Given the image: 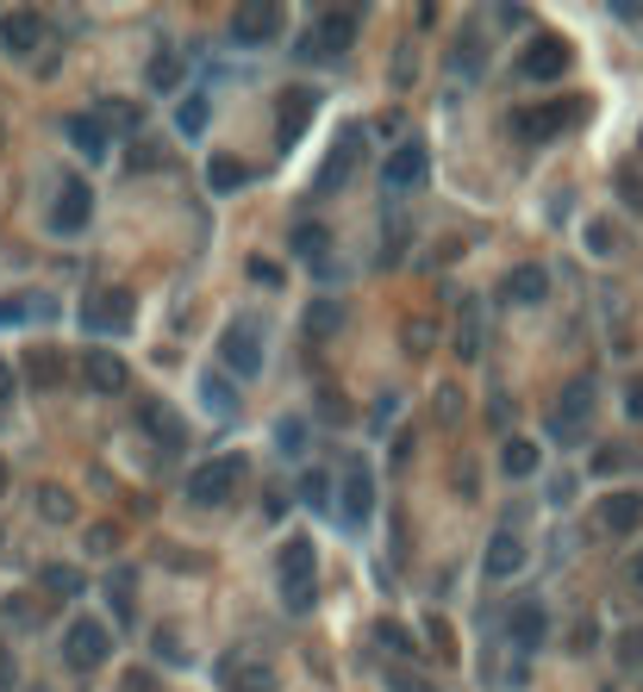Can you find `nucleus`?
I'll list each match as a JSON object with an SVG mask.
<instances>
[{
    "mask_svg": "<svg viewBox=\"0 0 643 692\" xmlns=\"http://www.w3.org/2000/svg\"><path fill=\"white\" fill-rule=\"evenodd\" d=\"M356 156H363V132H344L337 137V150L319 163V175H312V193H344V181H351V169H356Z\"/></svg>",
    "mask_w": 643,
    "mask_h": 692,
    "instance_id": "9d476101",
    "label": "nucleus"
},
{
    "mask_svg": "<svg viewBox=\"0 0 643 692\" xmlns=\"http://www.w3.org/2000/svg\"><path fill=\"white\" fill-rule=\"evenodd\" d=\"M631 587H638V593H643V556L631 561Z\"/></svg>",
    "mask_w": 643,
    "mask_h": 692,
    "instance_id": "e2e57ef3",
    "label": "nucleus"
},
{
    "mask_svg": "<svg viewBox=\"0 0 643 692\" xmlns=\"http://www.w3.org/2000/svg\"><path fill=\"white\" fill-rule=\"evenodd\" d=\"M20 687V661H13V649H7V636H0V692Z\"/></svg>",
    "mask_w": 643,
    "mask_h": 692,
    "instance_id": "8fccbe9b",
    "label": "nucleus"
},
{
    "mask_svg": "<svg viewBox=\"0 0 643 692\" xmlns=\"http://www.w3.org/2000/svg\"><path fill=\"white\" fill-rule=\"evenodd\" d=\"M600 524L612 531V537H631L643 524V493H612V500L600 505Z\"/></svg>",
    "mask_w": 643,
    "mask_h": 692,
    "instance_id": "5701e85b",
    "label": "nucleus"
},
{
    "mask_svg": "<svg viewBox=\"0 0 643 692\" xmlns=\"http://www.w3.org/2000/svg\"><path fill=\"white\" fill-rule=\"evenodd\" d=\"M456 412H463V405H456V387H437V418L456 424Z\"/></svg>",
    "mask_w": 643,
    "mask_h": 692,
    "instance_id": "864d4df0",
    "label": "nucleus"
},
{
    "mask_svg": "<svg viewBox=\"0 0 643 692\" xmlns=\"http://www.w3.org/2000/svg\"><path fill=\"white\" fill-rule=\"evenodd\" d=\"M38 587L51 599H76L88 580H81V568H69V561H44V568H38Z\"/></svg>",
    "mask_w": 643,
    "mask_h": 692,
    "instance_id": "393cba45",
    "label": "nucleus"
},
{
    "mask_svg": "<svg viewBox=\"0 0 643 692\" xmlns=\"http://www.w3.org/2000/svg\"><path fill=\"white\" fill-rule=\"evenodd\" d=\"M44 38H51V20H44L38 7H13V13H0V51H7V57H32Z\"/></svg>",
    "mask_w": 643,
    "mask_h": 692,
    "instance_id": "0eeeda50",
    "label": "nucleus"
},
{
    "mask_svg": "<svg viewBox=\"0 0 643 692\" xmlns=\"http://www.w3.org/2000/svg\"><path fill=\"white\" fill-rule=\"evenodd\" d=\"M519 69H525L531 81H563V69H568V44H563V38H550V32H537V38L525 44Z\"/></svg>",
    "mask_w": 643,
    "mask_h": 692,
    "instance_id": "ddd939ff",
    "label": "nucleus"
},
{
    "mask_svg": "<svg viewBox=\"0 0 643 692\" xmlns=\"http://www.w3.org/2000/svg\"><path fill=\"white\" fill-rule=\"evenodd\" d=\"M156 163H163V150H156L151 137H137L132 150H125V169H156Z\"/></svg>",
    "mask_w": 643,
    "mask_h": 692,
    "instance_id": "a18cd8bd",
    "label": "nucleus"
},
{
    "mask_svg": "<svg viewBox=\"0 0 643 692\" xmlns=\"http://www.w3.org/2000/svg\"><path fill=\"white\" fill-rule=\"evenodd\" d=\"M88 549H95V556H113L119 549V524H95V531H88Z\"/></svg>",
    "mask_w": 643,
    "mask_h": 692,
    "instance_id": "de8ad7c7",
    "label": "nucleus"
},
{
    "mask_svg": "<svg viewBox=\"0 0 643 692\" xmlns=\"http://www.w3.org/2000/svg\"><path fill=\"white\" fill-rule=\"evenodd\" d=\"M319 418H325V424H351V400L325 387V393H319Z\"/></svg>",
    "mask_w": 643,
    "mask_h": 692,
    "instance_id": "37998d69",
    "label": "nucleus"
},
{
    "mask_svg": "<svg viewBox=\"0 0 643 692\" xmlns=\"http://www.w3.org/2000/svg\"><path fill=\"white\" fill-rule=\"evenodd\" d=\"M624 412H631V418H643V381H631V393H624Z\"/></svg>",
    "mask_w": 643,
    "mask_h": 692,
    "instance_id": "052dcab7",
    "label": "nucleus"
},
{
    "mask_svg": "<svg viewBox=\"0 0 643 692\" xmlns=\"http://www.w3.org/2000/svg\"><path fill=\"white\" fill-rule=\"evenodd\" d=\"M25 306H13V300H0V325H7V319H20Z\"/></svg>",
    "mask_w": 643,
    "mask_h": 692,
    "instance_id": "680f3d73",
    "label": "nucleus"
},
{
    "mask_svg": "<svg viewBox=\"0 0 643 692\" xmlns=\"http://www.w3.org/2000/svg\"><path fill=\"white\" fill-rule=\"evenodd\" d=\"M63 132H69V144H76L88 163H100V156H107V137H113L100 113H69V119H63Z\"/></svg>",
    "mask_w": 643,
    "mask_h": 692,
    "instance_id": "a211bd4d",
    "label": "nucleus"
},
{
    "mask_svg": "<svg viewBox=\"0 0 643 692\" xmlns=\"http://www.w3.org/2000/svg\"><path fill=\"white\" fill-rule=\"evenodd\" d=\"M425 175H431V150L419 144V137H407V144L381 163V188L388 193H412V188H425Z\"/></svg>",
    "mask_w": 643,
    "mask_h": 692,
    "instance_id": "6e6552de",
    "label": "nucleus"
},
{
    "mask_svg": "<svg viewBox=\"0 0 643 692\" xmlns=\"http://www.w3.org/2000/svg\"><path fill=\"white\" fill-rule=\"evenodd\" d=\"M275 574H281V605H288V612H312V599H319V556H312V537L281 543Z\"/></svg>",
    "mask_w": 643,
    "mask_h": 692,
    "instance_id": "f257e3e1",
    "label": "nucleus"
},
{
    "mask_svg": "<svg viewBox=\"0 0 643 692\" xmlns=\"http://www.w3.org/2000/svg\"><path fill=\"white\" fill-rule=\"evenodd\" d=\"M619 661H624V668H638V661H643V624L619 636Z\"/></svg>",
    "mask_w": 643,
    "mask_h": 692,
    "instance_id": "09e8293b",
    "label": "nucleus"
},
{
    "mask_svg": "<svg viewBox=\"0 0 643 692\" xmlns=\"http://www.w3.org/2000/svg\"><path fill=\"white\" fill-rule=\"evenodd\" d=\"M300 500H307L312 512H325V505H332V475H325V468H312V475H300Z\"/></svg>",
    "mask_w": 643,
    "mask_h": 692,
    "instance_id": "72a5a7b5",
    "label": "nucleus"
},
{
    "mask_svg": "<svg viewBox=\"0 0 643 692\" xmlns=\"http://www.w3.org/2000/svg\"><path fill=\"white\" fill-rule=\"evenodd\" d=\"M219 362L232 368L237 381L263 375V337H256V319H232V325L219 331Z\"/></svg>",
    "mask_w": 643,
    "mask_h": 692,
    "instance_id": "20e7f679",
    "label": "nucleus"
},
{
    "mask_svg": "<svg viewBox=\"0 0 643 692\" xmlns=\"http://www.w3.org/2000/svg\"><path fill=\"white\" fill-rule=\"evenodd\" d=\"M275 32H281V7L275 0H244L232 13V38L237 44H269Z\"/></svg>",
    "mask_w": 643,
    "mask_h": 692,
    "instance_id": "f8f14e48",
    "label": "nucleus"
},
{
    "mask_svg": "<svg viewBox=\"0 0 643 692\" xmlns=\"http://www.w3.org/2000/svg\"><path fill=\"white\" fill-rule=\"evenodd\" d=\"M176 125H181V132H188V137H200V132H207V100H181V107H176Z\"/></svg>",
    "mask_w": 643,
    "mask_h": 692,
    "instance_id": "ea45409f",
    "label": "nucleus"
},
{
    "mask_svg": "<svg viewBox=\"0 0 643 692\" xmlns=\"http://www.w3.org/2000/svg\"><path fill=\"white\" fill-rule=\"evenodd\" d=\"M500 288H507V300H512V306H537V300L550 293V275L537 269V263H519V269H512L507 281H500Z\"/></svg>",
    "mask_w": 643,
    "mask_h": 692,
    "instance_id": "4be33fe9",
    "label": "nucleus"
},
{
    "mask_svg": "<svg viewBox=\"0 0 643 692\" xmlns=\"http://www.w3.org/2000/svg\"><path fill=\"white\" fill-rule=\"evenodd\" d=\"M568 649H575V655H587V649H594V617H581V624H575V636H568Z\"/></svg>",
    "mask_w": 643,
    "mask_h": 692,
    "instance_id": "5fc2aeb1",
    "label": "nucleus"
},
{
    "mask_svg": "<svg viewBox=\"0 0 643 692\" xmlns=\"http://www.w3.org/2000/svg\"><path fill=\"white\" fill-rule=\"evenodd\" d=\"M594 381L587 375H575V381L563 387V400H556V412H550V437H563V443H581L587 418H594Z\"/></svg>",
    "mask_w": 643,
    "mask_h": 692,
    "instance_id": "39448f33",
    "label": "nucleus"
},
{
    "mask_svg": "<svg viewBox=\"0 0 643 692\" xmlns=\"http://www.w3.org/2000/svg\"><path fill=\"white\" fill-rule=\"evenodd\" d=\"M137 424H144V431H151L163 449H181V443H188V424H181L163 400H144V405H137Z\"/></svg>",
    "mask_w": 643,
    "mask_h": 692,
    "instance_id": "6ab92c4d",
    "label": "nucleus"
},
{
    "mask_svg": "<svg viewBox=\"0 0 643 692\" xmlns=\"http://www.w3.org/2000/svg\"><path fill=\"white\" fill-rule=\"evenodd\" d=\"M431 337H437V325H431V319H407V325H400V344H407V356H425Z\"/></svg>",
    "mask_w": 643,
    "mask_h": 692,
    "instance_id": "4c0bfd02",
    "label": "nucleus"
},
{
    "mask_svg": "<svg viewBox=\"0 0 643 692\" xmlns=\"http://www.w3.org/2000/svg\"><path fill=\"white\" fill-rule=\"evenodd\" d=\"M244 481V456H219V461H200L195 475H188V505H225Z\"/></svg>",
    "mask_w": 643,
    "mask_h": 692,
    "instance_id": "7ed1b4c3",
    "label": "nucleus"
},
{
    "mask_svg": "<svg viewBox=\"0 0 643 692\" xmlns=\"http://www.w3.org/2000/svg\"><path fill=\"white\" fill-rule=\"evenodd\" d=\"M251 281H263V288H275V281H281V263H263V256H251Z\"/></svg>",
    "mask_w": 643,
    "mask_h": 692,
    "instance_id": "603ef678",
    "label": "nucleus"
},
{
    "mask_svg": "<svg viewBox=\"0 0 643 692\" xmlns=\"http://www.w3.org/2000/svg\"><path fill=\"white\" fill-rule=\"evenodd\" d=\"M587 250H594V256H612V250H619V231H612V219H594V225H587Z\"/></svg>",
    "mask_w": 643,
    "mask_h": 692,
    "instance_id": "a19ab883",
    "label": "nucleus"
},
{
    "mask_svg": "<svg viewBox=\"0 0 643 692\" xmlns=\"http://www.w3.org/2000/svg\"><path fill=\"white\" fill-rule=\"evenodd\" d=\"M619 200H624V207H631V212H643V175L631 169V163H624V169H619Z\"/></svg>",
    "mask_w": 643,
    "mask_h": 692,
    "instance_id": "79ce46f5",
    "label": "nucleus"
},
{
    "mask_svg": "<svg viewBox=\"0 0 643 692\" xmlns=\"http://www.w3.org/2000/svg\"><path fill=\"white\" fill-rule=\"evenodd\" d=\"M412 76V44H400V51H393V81H407Z\"/></svg>",
    "mask_w": 643,
    "mask_h": 692,
    "instance_id": "4d7b16f0",
    "label": "nucleus"
},
{
    "mask_svg": "<svg viewBox=\"0 0 643 692\" xmlns=\"http://www.w3.org/2000/svg\"><path fill=\"white\" fill-rule=\"evenodd\" d=\"M388 687H393V692H437L425 673H412V668H393V673H388Z\"/></svg>",
    "mask_w": 643,
    "mask_h": 692,
    "instance_id": "49530a36",
    "label": "nucleus"
},
{
    "mask_svg": "<svg viewBox=\"0 0 643 692\" xmlns=\"http://www.w3.org/2000/svg\"><path fill=\"white\" fill-rule=\"evenodd\" d=\"M20 375H25V381H32V387H57L63 381V356H57V349H25V362H20Z\"/></svg>",
    "mask_w": 643,
    "mask_h": 692,
    "instance_id": "a878e982",
    "label": "nucleus"
},
{
    "mask_svg": "<svg viewBox=\"0 0 643 692\" xmlns=\"http://www.w3.org/2000/svg\"><path fill=\"white\" fill-rule=\"evenodd\" d=\"M7 400H13V368L0 362V418H7Z\"/></svg>",
    "mask_w": 643,
    "mask_h": 692,
    "instance_id": "bf43d9fd",
    "label": "nucleus"
},
{
    "mask_svg": "<svg viewBox=\"0 0 643 692\" xmlns=\"http://www.w3.org/2000/svg\"><path fill=\"white\" fill-rule=\"evenodd\" d=\"M119 692H163V687H156V680H151V673H144V668H132V673H125V687H119Z\"/></svg>",
    "mask_w": 643,
    "mask_h": 692,
    "instance_id": "6e6d98bb",
    "label": "nucleus"
},
{
    "mask_svg": "<svg viewBox=\"0 0 643 692\" xmlns=\"http://www.w3.org/2000/svg\"><path fill=\"white\" fill-rule=\"evenodd\" d=\"M88 219H95V188H88L81 175H69L63 193H57V207H51V225L57 231H81Z\"/></svg>",
    "mask_w": 643,
    "mask_h": 692,
    "instance_id": "2eb2a0df",
    "label": "nucleus"
},
{
    "mask_svg": "<svg viewBox=\"0 0 643 692\" xmlns=\"http://www.w3.org/2000/svg\"><path fill=\"white\" fill-rule=\"evenodd\" d=\"M107 599H113L119 624H132V574H125V568H119V574L107 580Z\"/></svg>",
    "mask_w": 643,
    "mask_h": 692,
    "instance_id": "58836bf2",
    "label": "nucleus"
},
{
    "mask_svg": "<svg viewBox=\"0 0 643 692\" xmlns=\"http://www.w3.org/2000/svg\"><path fill=\"white\" fill-rule=\"evenodd\" d=\"M319 113V88H281V107H275V137L281 144H300V132Z\"/></svg>",
    "mask_w": 643,
    "mask_h": 692,
    "instance_id": "1a4fd4ad",
    "label": "nucleus"
},
{
    "mask_svg": "<svg viewBox=\"0 0 643 692\" xmlns=\"http://www.w3.org/2000/svg\"><path fill=\"white\" fill-rule=\"evenodd\" d=\"M144 76H151V88H156V94H169V88L181 81V57H176V51H156Z\"/></svg>",
    "mask_w": 643,
    "mask_h": 692,
    "instance_id": "c756f323",
    "label": "nucleus"
},
{
    "mask_svg": "<svg viewBox=\"0 0 643 692\" xmlns=\"http://www.w3.org/2000/svg\"><path fill=\"white\" fill-rule=\"evenodd\" d=\"M288 250L307 256V263H325V250H332V231H325V225H293L288 231Z\"/></svg>",
    "mask_w": 643,
    "mask_h": 692,
    "instance_id": "bb28decb",
    "label": "nucleus"
},
{
    "mask_svg": "<svg viewBox=\"0 0 643 692\" xmlns=\"http://www.w3.org/2000/svg\"><path fill=\"white\" fill-rule=\"evenodd\" d=\"M81 319H88V331H125V325H132V293H125V288H113V293H95Z\"/></svg>",
    "mask_w": 643,
    "mask_h": 692,
    "instance_id": "f3484780",
    "label": "nucleus"
},
{
    "mask_svg": "<svg viewBox=\"0 0 643 692\" xmlns=\"http://www.w3.org/2000/svg\"><path fill=\"white\" fill-rule=\"evenodd\" d=\"M275 443H281L288 456H300V449H307V424H300V418H281V424H275Z\"/></svg>",
    "mask_w": 643,
    "mask_h": 692,
    "instance_id": "c03bdc74",
    "label": "nucleus"
},
{
    "mask_svg": "<svg viewBox=\"0 0 643 692\" xmlns=\"http://www.w3.org/2000/svg\"><path fill=\"white\" fill-rule=\"evenodd\" d=\"M0 617H7V624H20V630H38V624H44V605H38V599H7V605H0Z\"/></svg>",
    "mask_w": 643,
    "mask_h": 692,
    "instance_id": "f704fd0d",
    "label": "nucleus"
},
{
    "mask_svg": "<svg viewBox=\"0 0 643 692\" xmlns=\"http://www.w3.org/2000/svg\"><path fill=\"white\" fill-rule=\"evenodd\" d=\"M332 331H344V306H337V300H312L307 306V337H332Z\"/></svg>",
    "mask_w": 643,
    "mask_h": 692,
    "instance_id": "c85d7f7f",
    "label": "nucleus"
},
{
    "mask_svg": "<svg viewBox=\"0 0 643 692\" xmlns=\"http://www.w3.org/2000/svg\"><path fill=\"white\" fill-rule=\"evenodd\" d=\"M225 680H232L225 692H275V673L269 668H232V661H225Z\"/></svg>",
    "mask_w": 643,
    "mask_h": 692,
    "instance_id": "7c9ffc66",
    "label": "nucleus"
},
{
    "mask_svg": "<svg viewBox=\"0 0 643 692\" xmlns=\"http://www.w3.org/2000/svg\"><path fill=\"white\" fill-rule=\"evenodd\" d=\"M507 636H512V649L531 655V649H544V636H550V612L537 605V599H519L507 617Z\"/></svg>",
    "mask_w": 643,
    "mask_h": 692,
    "instance_id": "4468645a",
    "label": "nucleus"
},
{
    "mask_svg": "<svg viewBox=\"0 0 643 692\" xmlns=\"http://www.w3.org/2000/svg\"><path fill=\"white\" fill-rule=\"evenodd\" d=\"M375 512V475L369 461H344V518L363 524Z\"/></svg>",
    "mask_w": 643,
    "mask_h": 692,
    "instance_id": "dca6fc26",
    "label": "nucleus"
},
{
    "mask_svg": "<svg viewBox=\"0 0 643 692\" xmlns=\"http://www.w3.org/2000/svg\"><path fill=\"white\" fill-rule=\"evenodd\" d=\"M207 405H219V418H232L237 412V400L225 393V381H213V375H207Z\"/></svg>",
    "mask_w": 643,
    "mask_h": 692,
    "instance_id": "3c124183",
    "label": "nucleus"
},
{
    "mask_svg": "<svg viewBox=\"0 0 643 692\" xmlns=\"http://www.w3.org/2000/svg\"><path fill=\"white\" fill-rule=\"evenodd\" d=\"M481 51H488V44L468 32V44H456V51H450V69H456L463 81H475V76H481Z\"/></svg>",
    "mask_w": 643,
    "mask_h": 692,
    "instance_id": "2f4dec72",
    "label": "nucleus"
},
{
    "mask_svg": "<svg viewBox=\"0 0 643 692\" xmlns=\"http://www.w3.org/2000/svg\"><path fill=\"white\" fill-rule=\"evenodd\" d=\"M81 381L95 387V393H119L125 387V362H119L113 349H88L81 356Z\"/></svg>",
    "mask_w": 643,
    "mask_h": 692,
    "instance_id": "aec40b11",
    "label": "nucleus"
},
{
    "mask_svg": "<svg viewBox=\"0 0 643 692\" xmlns=\"http://www.w3.org/2000/svg\"><path fill=\"white\" fill-rule=\"evenodd\" d=\"M500 468H507V481H525V475H537V443L512 437L507 449H500Z\"/></svg>",
    "mask_w": 643,
    "mask_h": 692,
    "instance_id": "cd10ccee",
    "label": "nucleus"
},
{
    "mask_svg": "<svg viewBox=\"0 0 643 692\" xmlns=\"http://www.w3.org/2000/svg\"><path fill=\"white\" fill-rule=\"evenodd\" d=\"M363 32V13L356 7H319L312 13V38L300 44V57H344Z\"/></svg>",
    "mask_w": 643,
    "mask_h": 692,
    "instance_id": "f03ea898",
    "label": "nucleus"
},
{
    "mask_svg": "<svg viewBox=\"0 0 643 692\" xmlns=\"http://www.w3.org/2000/svg\"><path fill=\"white\" fill-rule=\"evenodd\" d=\"M244 181H251V163H237V156H207V188L213 193H237L244 188Z\"/></svg>",
    "mask_w": 643,
    "mask_h": 692,
    "instance_id": "b1692460",
    "label": "nucleus"
},
{
    "mask_svg": "<svg viewBox=\"0 0 643 692\" xmlns=\"http://www.w3.org/2000/svg\"><path fill=\"white\" fill-rule=\"evenodd\" d=\"M587 107H519L512 113V137H525V144H544L568 125V119H581Z\"/></svg>",
    "mask_w": 643,
    "mask_h": 692,
    "instance_id": "9b49d317",
    "label": "nucleus"
},
{
    "mask_svg": "<svg viewBox=\"0 0 643 692\" xmlns=\"http://www.w3.org/2000/svg\"><path fill=\"white\" fill-rule=\"evenodd\" d=\"M375 643H381L388 655H412V630H407V624H393V617L375 624Z\"/></svg>",
    "mask_w": 643,
    "mask_h": 692,
    "instance_id": "e433bc0d",
    "label": "nucleus"
},
{
    "mask_svg": "<svg viewBox=\"0 0 643 692\" xmlns=\"http://www.w3.org/2000/svg\"><path fill=\"white\" fill-rule=\"evenodd\" d=\"M38 512L51 524H69V518H76V500H69L63 487H38Z\"/></svg>",
    "mask_w": 643,
    "mask_h": 692,
    "instance_id": "473e14b6",
    "label": "nucleus"
},
{
    "mask_svg": "<svg viewBox=\"0 0 643 692\" xmlns=\"http://www.w3.org/2000/svg\"><path fill=\"white\" fill-rule=\"evenodd\" d=\"M107 655H113V636H107V624H95V617H76V624L63 630V661H69L76 673H95Z\"/></svg>",
    "mask_w": 643,
    "mask_h": 692,
    "instance_id": "423d86ee",
    "label": "nucleus"
},
{
    "mask_svg": "<svg viewBox=\"0 0 643 692\" xmlns=\"http://www.w3.org/2000/svg\"><path fill=\"white\" fill-rule=\"evenodd\" d=\"M594 468H600V475H612V468H624V449H600V456H594Z\"/></svg>",
    "mask_w": 643,
    "mask_h": 692,
    "instance_id": "13d9d810",
    "label": "nucleus"
},
{
    "mask_svg": "<svg viewBox=\"0 0 643 692\" xmlns=\"http://www.w3.org/2000/svg\"><path fill=\"white\" fill-rule=\"evenodd\" d=\"M525 568V543L512 537V531H494L488 537V580H512Z\"/></svg>",
    "mask_w": 643,
    "mask_h": 692,
    "instance_id": "412c9836",
    "label": "nucleus"
},
{
    "mask_svg": "<svg viewBox=\"0 0 643 692\" xmlns=\"http://www.w3.org/2000/svg\"><path fill=\"white\" fill-rule=\"evenodd\" d=\"M0 493H7V461H0Z\"/></svg>",
    "mask_w": 643,
    "mask_h": 692,
    "instance_id": "0e129e2a",
    "label": "nucleus"
},
{
    "mask_svg": "<svg viewBox=\"0 0 643 692\" xmlns=\"http://www.w3.org/2000/svg\"><path fill=\"white\" fill-rule=\"evenodd\" d=\"M100 119H107V132H137V125H144V113H137L132 100H107Z\"/></svg>",
    "mask_w": 643,
    "mask_h": 692,
    "instance_id": "c9c22d12",
    "label": "nucleus"
}]
</instances>
